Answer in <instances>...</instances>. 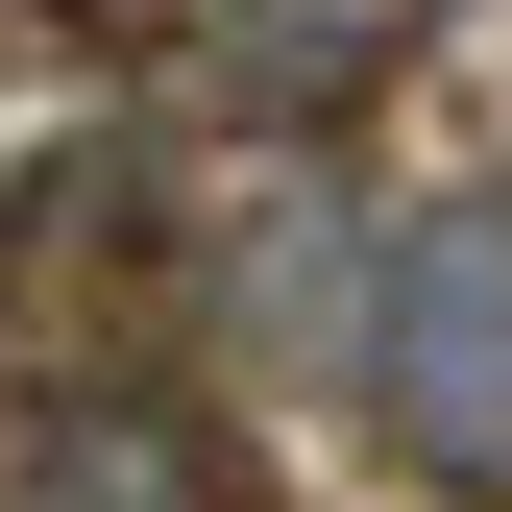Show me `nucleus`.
Returning <instances> with one entry per match:
<instances>
[{"label": "nucleus", "mask_w": 512, "mask_h": 512, "mask_svg": "<svg viewBox=\"0 0 512 512\" xmlns=\"http://www.w3.org/2000/svg\"><path fill=\"white\" fill-rule=\"evenodd\" d=\"M0 512H244V464H220V415H196V391L74 366V391L0 415Z\"/></svg>", "instance_id": "nucleus-2"}, {"label": "nucleus", "mask_w": 512, "mask_h": 512, "mask_svg": "<svg viewBox=\"0 0 512 512\" xmlns=\"http://www.w3.org/2000/svg\"><path fill=\"white\" fill-rule=\"evenodd\" d=\"M366 269H391V196H342V171H269V196L220 220V342L342 391V366H366Z\"/></svg>", "instance_id": "nucleus-3"}, {"label": "nucleus", "mask_w": 512, "mask_h": 512, "mask_svg": "<svg viewBox=\"0 0 512 512\" xmlns=\"http://www.w3.org/2000/svg\"><path fill=\"white\" fill-rule=\"evenodd\" d=\"M342 391L391 415L415 488L512 512V171H464V196L391 220V269H366V366H342Z\"/></svg>", "instance_id": "nucleus-1"}]
</instances>
